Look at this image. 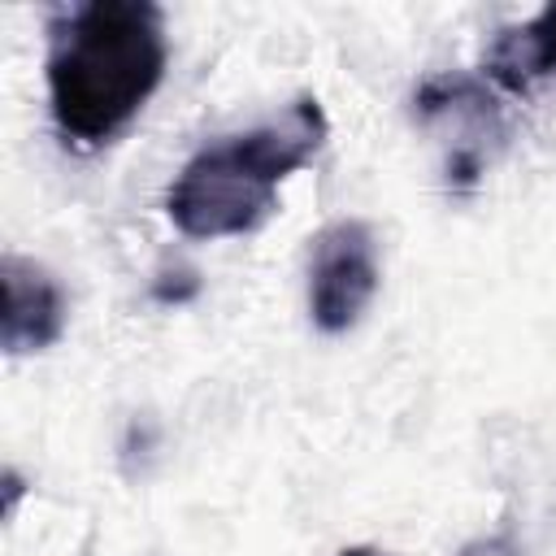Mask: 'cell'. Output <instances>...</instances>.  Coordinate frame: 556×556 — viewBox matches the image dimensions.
<instances>
[{"label":"cell","instance_id":"1","mask_svg":"<svg viewBox=\"0 0 556 556\" xmlns=\"http://www.w3.org/2000/svg\"><path fill=\"white\" fill-rule=\"evenodd\" d=\"M165 22L148 0H87L48 22V109L65 139L109 143L165 78Z\"/></svg>","mask_w":556,"mask_h":556},{"label":"cell","instance_id":"6","mask_svg":"<svg viewBox=\"0 0 556 556\" xmlns=\"http://www.w3.org/2000/svg\"><path fill=\"white\" fill-rule=\"evenodd\" d=\"M456 556H521V552L508 534H486V539H469Z\"/></svg>","mask_w":556,"mask_h":556},{"label":"cell","instance_id":"5","mask_svg":"<svg viewBox=\"0 0 556 556\" xmlns=\"http://www.w3.org/2000/svg\"><path fill=\"white\" fill-rule=\"evenodd\" d=\"M486 78L513 96L530 91L539 78L556 74V4H547L539 17L508 26L495 35V43L486 48L482 61Z\"/></svg>","mask_w":556,"mask_h":556},{"label":"cell","instance_id":"2","mask_svg":"<svg viewBox=\"0 0 556 556\" xmlns=\"http://www.w3.org/2000/svg\"><path fill=\"white\" fill-rule=\"evenodd\" d=\"M326 143V113L300 96L278 117L200 148L165 195L169 222L187 239H230L256 230L278 208V187Z\"/></svg>","mask_w":556,"mask_h":556},{"label":"cell","instance_id":"7","mask_svg":"<svg viewBox=\"0 0 556 556\" xmlns=\"http://www.w3.org/2000/svg\"><path fill=\"white\" fill-rule=\"evenodd\" d=\"M339 556H387V552H378V547H348V552H339Z\"/></svg>","mask_w":556,"mask_h":556},{"label":"cell","instance_id":"3","mask_svg":"<svg viewBox=\"0 0 556 556\" xmlns=\"http://www.w3.org/2000/svg\"><path fill=\"white\" fill-rule=\"evenodd\" d=\"M382 282L378 269V239L374 226L361 217H339L321 226L313 239V265H308V317L321 334L352 330L365 308L374 304Z\"/></svg>","mask_w":556,"mask_h":556},{"label":"cell","instance_id":"4","mask_svg":"<svg viewBox=\"0 0 556 556\" xmlns=\"http://www.w3.org/2000/svg\"><path fill=\"white\" fill-rule=\"evenodd\" d=\"M4 313H0V343L9 356L43 352L65 330V291L61 282L30 256L9 252L0 261Z\"/></svg>","mask_w":556,"mask_h":556}]
</instances>
